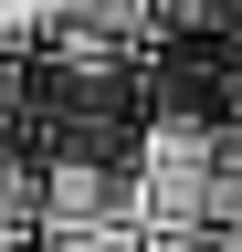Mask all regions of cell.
I'll return each mask as SVG.
<instances>
[{"mask_svg": "<svg viewBox=\"0 0 242 252\" xmlns=\"http://www.w3.org/2000/svg\"><path fill=\"white\" fill-rule=\"evenodd\" d=\"M42 147V231H147V126H64Z\"/></svg>", "mask_w": 242, "mask_h": 252, "instance_id": "cell-1", "label": "cell"}, {"mask_svg": "<svg viewBox=\"0 0 242 252\" xmlns=\"http://www.w3.org/2000/svg\"><path fill=\"white\" fill-rule=\"evenodd\" d=\"M147 231H242L232 116H147Z\"/></svg>", "mask_w": 242, "mask_h": 252, "instance_id": "cell-2", "label": "cell"}, {"mask_svg": "<svg viewBox=\"0 0 242 252\" xmlns=\"http://www.w3.org/2000/svg\"><path fill=\"white\" fill-rule=\"evenodd\" d=\"M42 42H105V53H147V42H158V0H42Z\"/></svg>", "mask_w": 242, "mask_h": 252, "instance_id": "cell-3", "label": "cell"}, {"mask_svg": "<svg viewBox=\"0 0 242 252\" xmlns=\"http://www.w3.org/2000/svg\"><path fill=\"white\" fill-rule=\"evenodd\" d=\"M42 231V147L32 137H0V242Z\"/></svg>", "mask_w": 242, "mask_h": 252, "instance_id": "cell-4", "label": "cell"}, {"mask_svg": "<svg viewBox=\"0 0 242 252\" xmlns=\"http://www.w3.org/2000/svg\"><path fill=\"white\" fill-rule=\"evenodd\" d=\"M158 42H242V0H158Z\"/></svg>", "mask_w": 242, "mask_h": 252, "instance_id": "cell-5", "label": "cell"}, {"mask_svg": "<svg viewBox=\"0 0 242 252\" xmlns=\"http://www.w3.org/2000/svg\"><path fill=\"white\" fill-rule=\"evenodd\" d=\"M42 252H158L147 231H42Z\"/></svg>", "mask_w": 242, "mask_h": 252, "instance_id": "cell-6", "label": "cell"}, {"mask_svg": "<svg viewBox=\"0 0 242 252\" xmlns=\"http://www.w3.org/2000/svg\"><path fill=\"white\" fill-rule=\"evenodd\" d=\"M42 42V0H0V53H32Z\"/></svg>", "mask_w": 242, "mask_h": 252, "instance_id": "cell-7", "label": "cell"}, {"mask_svg": "<svg viewBox=\"0 0 242 252\" xmlns=\"http://www.w3.org/2000/svg\"><path fill=\"white\" fill-rule=\"evenodd\" d=\"M158 252H232V231H147Z\"/></svg>", "mask_w": 242, "mask_h": 252, "instance_id": "cell-8", "label": "cell"}, {"mask_svg": "<svg viewBox=\"0 0 242 252\" xmlns=\"http://www.w3.org/2000/svg\"><path fill=\"white\" fill-rule=\"evenodd\" d=\"M0 252H42V231H11V242H0Z\"/></svg>", "mask_w": 242, "mask_h": 252, "instance_id": "cell-9", "label": "cell"}, {"mask_svg": "<svg viewBox=\"0 0 242 252\" xmlns=\"http://www.w3.org/2000/svg\"><path fill=\"white\" fill-rule=\"evenodd\" d=\"M232 252H242V231H232Z\"/></svg>", "mask_w": 242, "mask_h": 252, "instance_id": "cell-10", "label": "cell"}]
</instances>
